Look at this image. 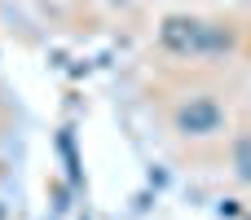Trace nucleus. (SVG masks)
Returning <instances> with one entry per match:
<instances>
[{"label":"nucleus","instance_id":"f257e3e1","mask_svg":"<svg viewBox=\"0 0 251 220\" xmlns=\"http://www.w3.org/2000/svg\"><path fill=\"white\" fill-rule=\"evenodd\" d=\"M159 44H163L172 57L212 62V57L234 53V26H229V22H207V18H163Z\"/></svg>","mask_w":251,"mask_h":220},{"label":"nucleus","instance_id":"f03ea898","mask_svg":"<svg viewBox=\"0 0 251 220\" xmlns=\"http://www.w3.org/2000/svg\"><path fill=\"white\" fill-rule=\"evenodd\" d=\"M225 123H229V115L216 93H185L172 106V128L181 137H221Z\"/></svg>","mask_w":251,"mask_h":220},{"label":"nucleus","instance_id":"7ed1b4c3","mask_svg":"<svg viewBox=\"0 0 251 220\" xmlns=\"http://www.w3.org/2000/svg\"><path fill=\"white\" fill-rule=\"evenodd\" d=\"M234 176L251 181V128H243V137L234 141Z\"/></svg>","mask_w":251,"mask_h":220}]
</instances>
